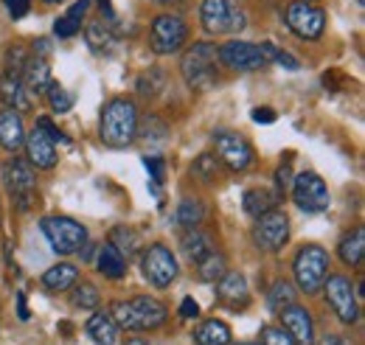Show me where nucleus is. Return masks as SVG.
Returning a JSON list of instances; mask_svg holds the SVG:
<instances>
[{
  "mask_svg": "<svg viewBox=\"0 0 365 345\" xmlns=\"http://www.w3.org/2000/svg\"><path fill=\"white\" fill-rule=\"evenodd\" d=\"M101 143L110 149H127L138 138V107L130 98H113L101 110Z\"/></svg>",
  "mask_w": 365,
  "mask_h": 345,
  "instance_id": "1",
  "label": "nucleus"
},
{
  "mask_svg": "<svg viewBox=\"0 0 365 345\" xmlns=\"http://www.w3.org/2000/svg\"><path fill=\"white\" fill-rule=\"evenodd\" d=\"M118 323V329H127V331H152L158 326L166 323V314L169 309L158 298H149V295H140V298H130V301H118L110 311Z\"/></svg>",
  "mask_w": 365,
  "mask_h": 345,
  "instance_id": "2",
  "label": "nucleus"
},
{
  "mask_svg": "<svg viewBox=\"0 0 365 345\" xmlns=\"http://www.w3.org/2000/svg\"><path fill=\"white\" fill-rule=\"evenodd\" d=\"M220 51L211 43H194L180 59V73L191 90H211L220 82Z\"/></svg>",
  "mask_w": 365,
  "mask_h": 345,
  "instance_id": "3",
  "label": "nucleus"
},
{
  "mask_svg": "<svg viewBox=\"0 0 365 345\" xmlns=\"http://www.w3.org/2000/svg\"><path fill=\"white\" fill-rule=\"evenodd\" d=\"M292 275H295V284L304 295H318L323 289L326 275H329V253L318 244L301 247L295 261H292Z\"/></svg>",
  "mask_w": 365,
  "mask_h": 345,
  "instance_id": "4",
  "label": "nucleus"
},
{
  "mask_svg": "<svg viewBox=\"0 0 365 345\" xmlns=\"http://www.w3.org/2000/svg\"><path fill=\"white\" fill-rule=\"evenodd\" d=\"M43 233L51 242L53 253L59 256H73L88 244V230L71 216H46L43 219Z\"/></svg>",
  "mask_w": 365,
  "mask_h": 345,
  "instance_id": "5",
  "label": "nucleus"
},
{
  "mask_svg": "<svg viewBox=\"0 0 365 345\" xmlns=\"http://www.w3.org/2000/svg\"><path fill=\"white\" fill-rule=\"evenodd\" d=\"M200 20L208 34H233L247 26V14L236 0H202Z\"/></svg>",
  "mask_w": 365,
  "mask_h": 345,
  "instance_id": "6",
  "label": "nucleus"
},
{
  "mask_svg": "<svg viewBox=\"0 0 365 345\" xmlns=\"http://www.w3.org/2000/svg\"><path fill=\"white\" fill-rule=\"evenodd\" d=\"M185 40H188V26L180 14H160L149 26V48L158 56H169V53L182 51Z\"/></svg>",
  "mask_w": 365,
  "mask_h": 345,
  "instance_id": "7",
  "label": "nucleus"
},
{
  "mask_svg": "<svg viewBox=\"0 0 365 345\" xmlns=\"http://www.w3.org/2000/svg\"><path fill=\"white\" fill-rule=\"evenodd\" d=\"M323 292H326V301L331 306V311L337 314L340 323L346 326H354L360 320V306H357V292L351 287V281L346 275H326L323 281Z\"/></svg>",
  "mask_w": 365,
  "mask_h": 345,
  "instance_id": "8",
  "label": "nucleus"
},
{
  "mask_svg": "<svg viewBox=\"0 0 365 345\" xmlns=\"http://www.w3.org/2000/svg\"><path fill=\"white\" fill-rule=\"evenodd\" d=\"M3 180H6V191L17 200V208L20 211H29L31 202H34V191H37V177H34V166L20 160V158H11L3 169Z\"/></svg>",
  "mask_w": 365,
  "mask_h": 345,
  "instance_id": "9",
  "label": "nucleus"
},
{
  "mask_svg": "<svg viewBox=\"0 0 365 345\" xmlns=\"http://www.w3.org/2000/svg\"><path fill=\"white\" fill-rule=\"evenodd\" d=\"M289 239V216L284 211H267L253 225V242L264 253H278Z\"/></svg>",
  "mask_w": 365,
  "mask_h": 345,
  "instance_id": "10",
  "label": "nucleus"
},
{
  "mask_svg": "<svg viewBox=\"0 0 365 345\" xmlns=\"http://www.w3.org/2000/svg\"><path fill=\"white\" fill-rule=\"evenodd\" d=\"M292 197H295V205L307 214H320L331 205V197H329V188L326 182L320 180V174L315 172H304L292 180Z\"/></svg>",
  "mask_w": 365,
  "mask_h": 345,
  "instance_id": "11",
  "label": "nucleus"
},
{
  "mask_svg": "<svg viewBox=\"0 0 365 345\" xmlns=\"http://www.w3.org/2000/svg\"><path fill=\"white\" fill-rule=\"evenodd\" d=\"M287 26L301 40H318L326 29V14L309 0H295L287 6Z\"/></svg>",
  "mask_w": 365,
  "mask_h": 345,
  "instance_id": "12",
  "label": "nucleus"
},
{
  "mask_svg": "<svg viewBox=\"0 0 365 345\" xmlns=\"http://www.w3.org/2000/svg\"><path fill=\"white\" fill-rule=\"evenodd\" d=\"M214 146H217V160H222L233 172H247L256 160V152L247 143V138H242L236 132H217Z\"/></svg>",
  "mask_w": 365,
  "mask_h": 345,
  "instance_id": "13",
  "label": "nucleus"
},
{
  "mask_svg": "<svg viewBox=\"0 0 365 345\" xmlns=\"http://www.w3.org/2000/svg\"><path fill=\"white\" fill-rule=\"evenodd\" d=\"M140 269H143V278H146L152 287L163 289V287H169V284L178 278V259L172 256L169 247L152 244V247L143 253V259H140Z\"/></svg>",
  "mask_w": 365,
  "mask_h": 345,
  "instance_id": "14",
  "label": "nucleus"
},
{
  "mask_svg": "<svg viewBox=\"0 0 365 345\" xmlns=\"http://www.w3.org/2000/svg\"><path fill=\"white\" fill-rule=\"evenodd\" d=\"M220 62L228 65L230 71H259L264 68V56H262V48L253 43H245V40H230L220 48Z\"/></svg>",
  "mask_w": 365,
  "mask_h": 345,
  "instance_id": "15",
  "label": "nucleus"
},
{
  "mask_svg": "<svg viewBox=\"0 0 365 345\" xmlns=\"http://www.w3.org/2000/svg\"><path fill=\"white\" fill-rule=\"evenodd\" d=\"M278 314H281V329L292 337V343L315 345V323H312V314H309L304 306L292 303V306H287V309L278 311Z\"/></svg>",
  "mask_w": 365,
  "mask_h": 345,
  "instance_id": "16",
  "label": "nucleus"
},
{
  "mask_svg": "<svg viewBox=\"0 0 365 345\" xmlns=\"http://www.w3.org/2000/svg\"><path fill=\"white\" fill-rule=\"evenodd\" d=\"M217 301L222 306H228L233 311L245 309L250 303V289H247V281L242 272H225L217 284Z\"/></svg>",
  "mask_w": 365,
  "mask_h": 345,
  "instance_id": "17",
  "label": "nucleus"
},
{
  "mask_svg": "<svg viewBox=\"0 0 365 345\" xmlns=\"http://www.w3.org/2000/svg\"><path fill=\"white\" fill-rule=\"evenodd\" d=\"M26 152H29V163L37 169H53L56 166V143L48 138L40 127H34L31 135H26Z\"/></svg>",
  "mask_w": 365,
  "mask_h": 345,
  "instance_id": "18",
  "label": "nucleus"
},
{
  "mask_svg": "<svg viewBox=\"0 0 365 345\" xmlns=\"http://www.w3.org/2000/svg\"><path fill=\"white\" fill-rule=\"evenodd\" d=\"M0 101L14 113H31V98L20 76L0 73Z\"/></svg>",
  "mask_w": 365,
  "mask_h": 345,
  "instance_id": "19",
  "label": "nucleus"
},
{
  "mask_svg": "<svg viewBox=\"0 0 365 345\" xmlns=\"http://www.w3.org/2000/svg\"><path fill=\"white\" fill-rule=\"evenodd\" d=\"M23 143H26L23 118H20V113H14V110L6 107V110L0 113V146H3L6 152H20Z\"/></svg>",
  "mask_w": 365,
  "mask_h": 345,
  "instance_id": "20",
  "label": "nucleus"
},
{
  "mask_svg": "<svg viewBox=\"0 0 365 345\" xmlns=\"http://www.w3.org/2000/svg\"><path fill=\"white\" fill-rule=\"evenodd\" d=\"M20 79H23V85H26L29 93H46L48 85H51V71H48L46 56L31 53V56L26 59V68H23Z\"/></svg>",
  "mask_w": 365,
  "mask_h": 345,
  "instance_id": "21",
  "label": "nucleus"
},
{
  "mask_svg": "<svg viewBox=\"0 0 365 345\" xmlns=\"http://www.w3.org/2000/svg\"><path fill=\"white\" fill-rule=\"evenodd\" d=\"M88 334L96 345H115L118 340V323L110 311H96L88 320Z\"/></svg>",
  "mask_w": 365,
  "mask_h": 345,
  "instance_id": "22",
  "label": "nucleus"
},
{
  "mask_svg": "<svg viewBox=\"0 0 365 345\" xmlns=\"http://www.w3.org/2000/svg\"><path fill=\"white\" fill-rule=\"evenodd\" d=\"M275 205H278V194L267 191V188H250V191H245V197H242L245 214L253 216V219H259L262 214L273 211Z\"/></svg>",
  "mask_w": 365,
  "mask_h": 345,
  "instance_id": "23",
  "label": "nucleus"
},
{
  "mask_svg": "<svg viewBox=\"0 0 365 345\" xmlns=\"http://www.w3.org/2000/svg\"><path fill=\"white\" fill-rule=\"evenodd\" d=\"M337 253H340V261L346 267H360L365 256V227H354L349 236H343Z\"/></svg>",
  "mask_w": 365,
  "mask_h": 345,
  "instance_id": "24",
  "label": "nucleus"
},
{
  "mask_svg": "<svg viewBox=\"0 0 365 345\" xmlns=\"http://www.w3.org/2000/svg\"><path fill=\"white\" fill-rule=\"evenodd\" d=\"M76 278H79V269L73 264H53L43 275V287L51 289V292H65V289H71L76 284Z\"/></svg>",
  "mask_w": 365,
  "mask_h": 345,
  "instance_id": "25",
  "label": "nucleus"
},
{
  "mask_svg": "<svg viewBox=\"0 0 365 345\" xmlns=\"http://www.w3.org/2000/svg\"><path fill=\"white\" fill-rule=\"evenodd\" d=\"M230 326L222 320H205L194 331V345H228L230 343Z\"/></svg>",
  "mask_w": 365,
  "mask_h": 345,
  "instance_id": "26",
  "label": "nucleus"
},
{
  "mask_svg": "<svg viewBox=\"0 0 365 345\" xmlns=\"http://www.w3.org/2000/svg\"><path fill=\"white\" fill-rule=\"evenodd\" d=\"M211 250H214V239L208 233H202L200 227H194V230H188L182 236V253L188 256V261L197 264L200 259H205Z\"/></svg>",
  "mask_w": 365,
  "mask_h": 345,
  "instance_id": "27",
  "label": "nucleus"
},
{
  "mask_svg": "<svg viewBox=\"0 0 365 345\" xmlns=\"http://www.w3.org/2000/svg\"><path fill=\"white\" fill-rule=\"evenodd\" d=\"M98 272H101L104 278L118 281V278H124V272H127V259H124L113 244H104L101 253H98Z\"/></svg>",
  "mask_w": 365,
  "mask_h": 345,
  "instance_id": "28",
  "label": "nucleus"
},
{
  "mask_svg": "<svg viewBox=\"0 0 365 345\" xmlns=\"http://www.w3.org/2000/svg\"><path fill=\"white\" fill-rule=\"evenodd\" d=\"M85 37H88V45H91L93 51H110L113 45H115V31H113V23L107 20H96V23H88V29H85Z\"/></svg>",
  "mask_w": 365,
  "mask_h": 345,
  "instance_id": "29",
  "label": "nucleus"
},
{
  "mask_svg": "<svg viewBox=\"0 0 365 345\" xmlns=\"http://www.w3.org/2000/svg\"><path fill=\"white\" fill-rule=\"evenodd\" d=\"M228 272V261L222 253H217V250H211L205 259L197 261V275H200V281H220L222 275Z\"/></svg>",
  "mask_w": 365,
  "mask_h": 345,
  "instance_id": "30",
  "label": "nucleus"
},
{
  "mask_svg": "<svg viewBox=\"0 0 365 345\" xmlns=\"http://www.w3.org/2000/svg\"><path fill=\"white\" fill-rule=\"evenodd\" d=\"M202 219H205V208H202L200 200H182L180 205H178V225L185 227V230L200 227Z\"/></svg>",
  "mask_w": 365,
  "mask_h": 345,
  "instance_id": "31",
  "label": "nucleus"
},
{
  "mask_svg": "<svg viewBox=\"0 0 365 345\" xmlns=\"http://www.w3.org/2000/svg\"><path fill=\"white\" fill-rule=\"evenodd\" d=\"M110 244L121 253V256H135L138 250V233L133 230V227H127V225H118L113 233H110Z\"/></svg>",
  "mask_w": 365,
  "mask_h": 345,
  "instance_id": "32",
  "label": "nucleus"
},
{
  "mask_svg": "<svg viewBox=\"0 0 365 345\" xmlns=\"http://www.w3.org/2000/svg\"><path fill=\"white\" fill-rule=\"evenodd\" d=\"M295 287L289 284V281H275L273 289H270V309L273 311H284L287 306H292L295 303Z\"/></svg>",
  "mask_w": 365,
  "mask_h": 345,
  "instance_id": "33",
  "label": "nucleus"
},
{
  "mask_svg": "<svg viewBox=\"0 0 365 345\" xmlns=\"http://www.w3.org/2000/svg\"><path fill=\"white\" fill-rule=\"evenodd\" d=\"M71 303L76 306V309H96L98 306V289L88 284V281H82V284H73V295H71Z\"/></svg>",
  "mask_w": 365,
  "mask_h": 345,
  "instance_id": "34",
  "label": "nucleus"
},
{
  "mask_svg": "<svg viewBox=\"0 0 365 345\" xmlns=\"http://www.w3.org/2000/svg\"><path fill=\"white\" fill-rule=\"evenodd\" d=\"M46 93H48V101H51V110H53V113H71V107H73V96H71L65 87H59L56 82H51Z\"/></svg>",
  "mask_w": 365,
  "mask_h": 345,
  "instance_id": "35",
  "label": "nucleus"
},
{
  "mask_svg": "<svg viewBox=\"0 0 365 345\" xmlns=\"http://www.w3.org/2000/svg\"><path fill=\"white\" fill-rule=\"evenodd\" d=\"M143 166H146L149 180H152V191L160 194V185H163V180H166V160L158 158V155H152V158H143Z\"/></svg>",
  "mask_w": 365,
  "mask_h": 345,
  "instance_id": "36",
  "label": "nucleus"
},
{
  "mask_svg": "<svg viewBox=\"0 0 365 345\" xmlns=\"http://www.w3.org/2000/svg\"><path fill=\"white\" fill-rule=\"evenodd\" d=\"M217 163L220 160L214 155H200V160L194 163V174H200L205 182H211V180H217V169H220Z\"/></svg>",
  "mask_w": 365,
  "mask_h": 345,
  "instance_id": "37",
  "label": "nucleus"
},
{
  "mask_svg": "<svg viewBox=\"0 0 365 345\" xmlns=\"http://www.w3.org/2000/svg\"><path fill=\"white\" fill-rule=\"evenodd\" d=\"M262 345H295L292 337L281 326H264L262 329Z\"/></svg>",
  "mask_w": 365,
  "mask_h": 345,
  "instance_id": "38",
  "label": "nucleus"
},
{
  "mask_svg": "<svg viewBox=\"0 0 365 345\" xmlns=\"http://www.w3.org/2000/svg\"><path fill=\"white\" fill-rule=\"evenodd\" d=\"M79 29H82V23L73 20V17H68V14L53 23V34L56 37H73V34H79Z\"/></svg>",
  "mask_w": 365,
  "mask_h": 345,
  "instance_id": "39",
  "label": "nucleus"
},
{
  "mask_svg": "<svg viewBox=\"0 0 365 345\" xmlns=\"http://www.w3.org/2000/svg\"><path fill=\"white\" fill-rule=\"evenodd\" d=\"M275 185H278V194H287V191H289V185H292V169H289V160L278 166V172H275Z\"/></svg>",
  "mask_w": 365,
  "mask_h": 345,
  "instance_id": "40",
  "label": "nucleus"
},
{
  "mask_svg": "<svg viewBox=\"0 0 365 345\" xmlns=\"http://www.w3.org/2000/svg\"><path fill=\"white\" fill-rule=\"evenodd\" d=\"M3 3H6L9 14H11L14 20L26 17V14H29V9H31V0H3Z\"/></svg>",
  "mask_w": 365,
  "mask_h": 345,
  "instance_id": "41",
  "label": "nucleus"
},
{
  "mask_svg": "<svg viewBox=\"0 0 365 345\" xmlns=\"http://www.w3.org/2000/svg\"><path fill=\"white\" fill-rule=\"evenodd\" d=\"M273 62H275V65H281V68H287V71H298V68H301V62H298V59H295L292 53L281 51V48L275 51V59H273Z\"/></svg>",
  "mask_w": 365,
  "mask_h": 345,
  "instance_id": "42",
  "label": "nucleus"
},
{
  "mask_svg": "<svg viewBox=\"0 0 365 345\" xmlns=\"http://www.w3.org/2000/svg\"><path fill=\"white\" fill-rule=\"evenodd\" d=\"M37 127L46 132V135L51 138V140H53V143H56V140H68V138H65V135H62L59 130H56V127H53L48 118H37Z\"/></svg>",
  "mask_w": 365,
  "mask_h": 345,
  "instance_id": "43",
  "label": "nucleus"
},
{
  "mask_svg": "<svg viewBox=\"0 0 365 345\" xmlns=\"http://www.w3.org/2000/svg\"><path fill=\"white\" fill-rule=\"evenodd\" d=\"M197 314H200V306H197V301H194V298H182L180 317H185V320H194Z\"/></svg>",
  "mask_w": 365,
  "mask_h": 345,
  "instance_id": "44",
  "label": "nucleus"
},
{
  "mask_svg": "<svg viewBox=\"0 0 365 345\" xmlns=\"http://www.w3.org/2000/svg\"><path fill=\"white\" fill-rule=\"evenodd\" d=\"M253 121H256V124H273L275 113L270 107H256V110H253Z\"/></svg>",
  "mask_w": 365,
  "mask_h": 345,
  "instance_id": "45",
  "label": "nucleus"
},
{
  "mask_svg": "<svg viewBox=\"0 0 365 345\" xmlns=\"http://www.w3.org/2000/svg\"><path fill=\"white\" fill-rule=\"evenodd\" d=\"M88 6H91V0H79V3H73V6H71V11H68V17H73V20H79V23H82V17H85Z\"/></svg>",
  "mask_w": 365,
  "mask_h": 345,
  "instance_id": "46",
  "label": "nucleus"
},
{
  "mask_svg": "<svg viewBox=\"0 0 365 345\" xmlns=\"http://www.w3.org/2000/svg\"><path fill=\"white\" fill-rule=\"evenodd\" d=\"M17 317L20 320H29L31 314H29V306H26V295L23 292H17Z\"/></svg>",
  "mask_w": 365,
  "mask_h": 345,
  "instance_id": "47",
  "label": "nucleus"
},
{
  "mask_svg": "<svg viewBox=\"0 0 365 345\" xmlns=\"http://www.w3.org/2000/svg\"><path fill=\"white\" fill-rule=\"evenodd\" d=\"M315 345H351V343H349L346 337H340V334H329V337H323V340Z\"/></svg>",
  "mask_w": 365,
  "mask_h": 345,
  "instance_id": "48",
  "label": "nucleus"
},
{
  "mask_svg": "<svg viewBox=\"0 0 365 345\" xmlns=\"http://www.w3.org/2000/svg\"><path fill=\"white\" fill-rule=\"evenodd\" d=\"M152 3H158V6H180L185 0H152Z\"/></svg>",
  "mask_w": 365,
  "mask_h": 345,
  "instance_id": "49",
  "label": "nucleus"
},
{
  "mask_svg": "<svg viewBox=\"0 0 365 345\" xmlns=\"http://www.w3.org/2000/svg\"><path fill=\"white\" fill-rule=\"evenodd\" d=\"M127 345H149L146 340H140V337H133V340H127Z\"/></svg>",
  "mask_w": 365,
  "mask_h": 345,
  "instance_id": "50",
  "label": "nucleus"
},
{
  "mask_svg": "<svg viewBox=\"0 0 365 345\" xmlns=\"http://www.w3.org/2000/svg\"><path fill=\"white\" fill-rule=\"evenodd\" d=\"M228 345H262V343H233V340H230Z\"/></svg>",
  "mask_w": 365,
  "mask_h": 345,
  "instance_id": "51",
  "label": "nucleus"
},
{
  "mask_svg": "<svg viewBox=\"0 0 365 345\" xmlns=\"http://www.w3.org/2000/svg\"><path fill=\"white\" fill-rule=\"evenodd\" d=\"M46 3H59V0H46Z\"/></svg>",
  "mask_w": 365,
  "mask_h": 345,
  "instance_id": "52",
  "label": "nucleus"
},
{
  "mask_svg": "<svg viewBox=\"0 0 365 345\" xmlns=\"http://www.w3.org/2000/svg\"><path fill=\"white\" fill-rule=\"evenodd\" d=\"M0 225H3V216H0Z\"/></svg>",
  "mask_w": 365,
  "mask_h": 345,
  "instance_id": "53",
  "label": "nucleus"
}]
</instances>
